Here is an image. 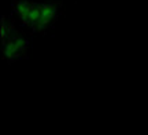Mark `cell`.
Listing matches in <instances>:
<instances>
[{
  "label": "cell",
  "instance_id": "6da1fadb",
  "mask_svg": "<svg viewBox=\"0 0 148 135\" xmlns=\"http://www.w3.org/2000/svg\"><path fill=\"white\" fill-rule=\"evenodd\" d=\"M12 10L22 25L33 33H40L55 22L59 4L55 0H14Z\"/></svg>",
  "mask_w": 148,
  "mask_h": 135
},
{
  "label": "cell",
  "instance_id": "7a4b0ae2",
  "mask_svg": "<svg viewBox=\"0 0 148 135\" xmlns=\"http://www.w3.org/2000/svg\"><path fill=\"white\" fill-rule=\"evenodd\" d=\"M1 42H3V53L5 58H19L22 55H25V50L27 47V42L18 35L15 29L11 26H7L3 24L1 28Z\"/></svg>",
  "mask_w": 148,
  "mask_h": 135
}]
</instances>
